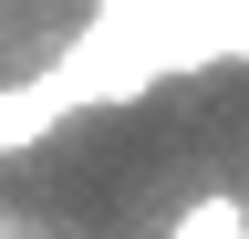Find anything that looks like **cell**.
Instances as JSON below:
<instances>
[{"label":"cell","mask_w":249,"mask_h":239,"mask_svg":"<svg viewBox=\"0 0 249 239\" xmlns=\"http://www.w3.org/2000/svg\"><path fill=\"white\" fill-rule=\"evenodd\" d=\"M156 239H249V208H239V198H197L187 219H166Z\"/></svg>","instance_id":"cell-2"},{"label":"cell","mask_w":249,"mask_h":239,"mask_svg":"<svg viewBox=\"0 0 249 239\" xmlns=\"http://www.w3.org/2000/svg\"><path fill=\"white\" fill-rule=\"evenodd\" d=\"M208 63H249V0H0V156Z\"/></svg>","instance_id":"cell-1"}]
</instances>
